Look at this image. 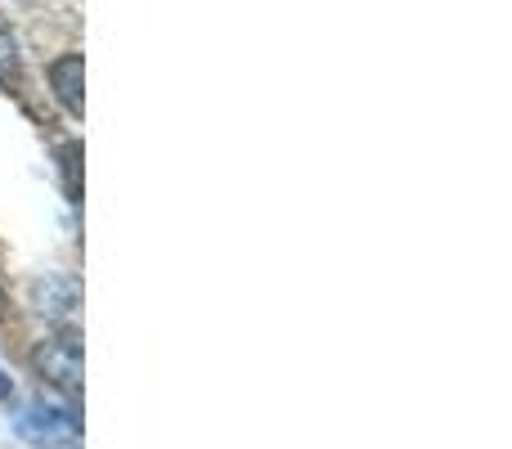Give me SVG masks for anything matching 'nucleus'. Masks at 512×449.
<instances>
[{
    "mask_svg": "<svg viewBox=\"0 0 512 449\" xmlns=\"http://www.w3.org/2000/svg\"><path fill=\"white\" fill-rule=\"evenodd\" d=\"M36 369H41V378L50 382V387H59L63 396H81V346L77 337H54V342H45L41 351H36Z\"/></svg>",
    "mask_w": 512,
    "mask_h": 449,
    "instance_id": "obj_2",
    "label": "nucleus"
},
{
    "mask_svg": "<svg viewBox=\"0 0 512 449\" xmlns=\"http://www.w3.org/2000/svg\"><path fill=\"white\" fill-rule=\"evenodd\" d=\"M0 81H18V50H14V36L0 27Z\"/></svg>",
    "mask_w": 512,
    "mask_h": 449,
    "instance_id": "obj_4",
    "label": "nucleus"
},
{
    "mask_svg": "<svg viewBox=\"0 0 512 449\" xmlns=\"http://www.w3.org/2000/svg\"><path fill=\"white\" fill-rule=\"evenodd\" d=\"M9 391H14V387H9V378H5V373H0V400H5Z\"/></svg>",
    "mask_w": 512,
    "mask_h": 449,
    "instance_id": "obj_5",
    "label": "nucleus"
},
{
    "mask_svg": "<svg viewBox=\"0 0 512 449\" xmlns=\"http://www.w3.org/2000/svg\"><path fill=\"white\" fill-rule=\"evenodd\" d=\"M50 86H54V95H59V104L68 108L72 117H81V54H63V59H54V68H50Z\"/></svg>",
    "mask_w": 512,
    "mask_h": 449,
    "instance_id": "obj_3",
    "label": "nucleus"
},
{
    "mask_svg": "<svg viewBox=\"0 0 512 449\" xmlns=\"http://www.w3.org/2000/svg\"><path fill=\"white\" fill-rule=\"evenodd\" d=\"M18 432H23V441H32L41 449H63V445H77L81 423H77V414L63 405H32L18 418Z\"/></svg>",
    "mask_w": 512,
    "mask_h": 449,
    "instance_id": "obj_1",
    "label": "nucleus"
}]
</instances>
